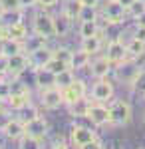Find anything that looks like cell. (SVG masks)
I'll return each mask as SVG.
<instances>
[{"instance_id": "3", "label": "cell", "mask_w": 145, "mask_h": 149, "mask_svg": "<svg viewBox=\"0 0 145 149\" xmlns=\"http://www.w3.org/2000/svg\"><path fill=\"white\" fill-rule=\"evenodd\" d=\"M32 30L36 34L44 36V38H54L56 36V28H54V16L46 14V12H40L36 14L32 20Z\"/></svg>"}, {"instance_id": "31", "label": "cell", "mask_w": 145, "mask_h": 149, "mask_svg": "<svg viewBox=\"0 0 145 149\" xmlns=\"http://www.w3.org/2000/svg\"><path fill=\"white\" fill-rule=\"evenodd\" d=\"M40 141H42V139L32 137V135H24V137L20 139L18 149H42V143H40Z\"/></svg>"}, {"instance_id": "11", "label": "cell", "mask_w": 145, "mask_h": 149, "mask_svg": "<svg viewBox=\"0 0 145 149\" xmlns=\"http://www.w3.org/2000/svg\"><path fill=\"white\" fill-rule=\"evenodd\" d=\"M30 66V60H28V54L26 52H20V54H14L8 60V74H12V78H18L22 72H26Z\"/></svg>"}, {"instance_id": "36", "label": "cell", "mask_w": 145, "mask_h": 149, "mask_svg": "<svg viewBox=\"0 0 145 149\" xmlns=\"http://www.w3.org/2000/svg\"><path fill=\"white\" fill-rule=\"evenodd\" d=\"M8 97H10V81L2 80L0 76V102H6Z\"/></svg>"}, {"instance_id": "8", "label": "cell", "mask_w": 145, "mask_h": 149, "mask_svg": "<svg viewBox=\"0 0 145 149\" xmlns=\"http://www.w3.org/2000/svg\"><path fill=\"white\" fill-rule=\"evenodd\" d=\"M86 92H88V88H86V84L82 80H74L68 88L62 90V97H64V103L70 105V103H74L76 100L79 97H86Z\"/></svg>"}, {"instance_id": "17", "label": "cell", "mask_w": 145, "mask_h": 149, "mask_svg": "<svg viewBox=\"0 0 145 149\" xmlns=\"http://www.w3.org/2000/svg\"><path fill=\"white\" fill-rule=\"evenodd\" d=\"M30 103V92H22V93H10V97L6 100V105L14 109V111H20L26 105Z\"/></svg>"}, {"instance_id": "29", "label": "cell", "mask_w": 145, "mask_h": 149, "mask_svg": "<svg viewBox=\"0 0 145 149\" xmlns=\"http://www.w3.org/2000/svg\"><path fill=\"white\" fill-rule=\"evenodd\" d=\"M22 16H24L22 8H16V10H4V14H2V20H4V24H6V26H10V24L22 22Z\"/></svg>"}, {"instance_id": "47", "label": "cell", "mask_w": 145, "mask_h": 149, "mask_svg": "<svg viewBox=\"0 0 145 149\" xmlns=\"http://www.w3.org/2000/svg\"><path fill=\"white\" fill-rule=\"evenodd\" d=\"M54 149H68V145L62 141V143H58V145H54Z\"/></svg>"}, {"instance_id": "7", "label": "cell", "mask_w": 145, "mask_h": 149, "mask_svg": "<svg viewBox=\"0 0 145 149\" xmlns=\"http://www.w3.org/2000/svg\"><path fill=\"white\" fill-rule=\"evenodd\" d=\"M40 103L44 105L46 109H58L62 103H64V97H62V90L52 86V88H44L42 93H40Z\"/></svg>"}, {"instance_id": "48", "label": "cell", "mask_w": 145, "mask_h": 149, "mask_svg": "<svg viewBox=\"0 0 145 149\" xmlns=\"http://www.w3.org/2000/svg\"><path fill=\"white\" fill-rule=\"evenodd\" d=\"M4 14V6H2V2H0V16Z\"/></svg>"}, {"instance_id": "44", "label": "cell", "mask_w": 145, "mask_h": 149, "mask_svg": "<svg viewBox=\"0 0 145 149\" xmlns=\"http://www.w3.org/2000/svg\"><path fill=\"white\" fill-rule=\"evenodd\" d=\"M20 4H22V8H30V6L38 4V0H20Z\"/></svg>"}, {"instance_id": "9", "label": "cell", "mask_w": 145, "mask_h": 149, "mask_svg": "<svg viewBox=\"0 0 145 149\" xmlns=\"http://www.w3.org/2000/svg\"><path fill=\"white\" fill-rule=\"evenodd\" d=\"M105 58L115 66V64H119V62H123V60H127L129 54H127V48H125V44H123L121 40H112V42L107 44Z\"/></svg>"}, {"instance_id": "40", "label": "cell", "mask_w": 145, "mask_h": 149, "mask_svg": "<svg viewBox=\"0 0 145 149\" xmlns=\"http://www.w3.org/2000/svg\"><path fill=\"white\" fill-rule=\"evenodd\" d=\"M79 149H103V145H101L98 139H93V141H89V143H86L84 147H79Z\"/></svg>"}, {"instance_id": "33", "label": "cell", "mask_w": 145, "mask_h": 149, "mask_svg": "<svg viewBox=\"0 0 145 149\" xmlns=\"http://www.w3.org/2000/svg\"><path fill=\"white\" fill-rule=\"evenodd\" d=\"M72 50H68V48H58V50H54V58L56 60H60V62H64L66 66H70L72 64Z\"/></svg>"}, {"instance_id": "45", "label": "cell", "mask_w": 145, "mask_h": 149, "mask_svg": "<svg viewBox=\"0 0 145 149\" xmlns=\"http://www.w3.org/2000/svg\"><path fill=\"white\" fill-rule=\"evenodd\" d=\"M117 2H119V4H123V6H125V10H127V6H131L135 0H117Z\"/></svg>"}, {"instance_id": "6", "label": "cell", "mask_w": 145, "mask_h": 149, "mask_svg": "<svg viewBox=\"0 0 145 149\" xmlns=\"http://www.w3.org/2000/svg\"><path fill=\"white\" fill-rule=\"evenodd\" d=\"M91 97H93V102H109L113 97V84L107 78H100L91 88Z\"/></svg>"}, {"instance_id": "30", "label": "cell", "mask_w": 145, "mask_h": 149, "mask_svg": "<svg viewBox=\"0 0 145 149\" xmlns=\"http://www.w3.org/2000/svg\"><path fill=\"white\" fill-rule=\"evenodd\" d=\"M98 16H100L98 8H93V6H82L78 20L79 22H89V20H98Z\"/></svg>"}, {"instance_id": "49", "label": "cell", "mask_w": 145, "mask_h": 149, "mask_svg": "<svg viewBox=\"0 0 145 149\" xmlns=\"http://www.w3.org/2000/svg\"><path fill=\"white\" fill-rule=\"evenodd\" d=\"M0 149H2V145H0Z\"/></svg>"}, {"instance_id": "28", "label": "cell", "mask_w": 145, "mask_h": 149, "mask_svg": "<svg viewBox=\"0 0 145 149\" xmlns=\"http://www.w3.org/2000/svg\"><path fill=\"white\" fill-rule=\"evenodd\" d=\"M98 34H100V28H98V22L96 20L79 24V36L82 38H89V36H98Z\"/></svg>"}, {"instance_id": "24", "label": "cell", "mask_w": 145, "mask_h": 149, "mask_svg": "<svg viewBox=\"0 0 145 149\" xmlns=\"http://www.w3.org/2000/svg\"><path fill=\"white\" fill-rule=\"evenodd\" d=\"M125 48H127V54H129V58H139V56H145V42H141V40H137V38H131L127 44H125Z\"/></svg>"}, {"instance_id": "38", "label": "cell", "mask_w": 145, "mask_h": 149, "mask_svg": "<svg viewBox=\"0 0 145 149\" xmlns=\"http://www.w3.org/2000/svg\"><path fill=\"white\" fill-rule=\"evenodd\" d=\"M0 2H2L4 10H16V8H22L20 0H0Z\"/></svg>"}, {"instance_id": "14", "label": "cell", "mask_w": 145, "mask_h": 149, "mask_svg": "<svg viewBox=\"0 0 145 149\" xmlns=\"http://www.w3.org/2000/svg\"><path fill=\"white\" fill-rule=\"evenodd\" d=\"M46 133H48V121L44 117H34L30 121H26V135H32V137L44 139Z\"/></svg>"}, {"instance_id": "20", "label": "cell", "mask_w": 145, "mask_h": 149, "mask_svg": "<svg viewBox=\"0 0 145 149\" xmlns=\"http://www.w3.org/2000/svg\"><path fill=\"white\" fill-rule=\"evenodd\" d=\"M103 46L101 40V32L98 36H89V38H82V50H86L88 54H98Z\"/></svg>"}, {"instance_id": "5", "label": "cell", "mask_w": 145, "mask_h": 149, "mask_svg": "<svg viewBox=\"0 0 145 149\" xmlns=\"http://www.w3.org/2000/svg\"><path fill=\"white\" fill-rule=\"evenodd\" d=\"M127 16V12H125V6L119 4L117 0H107L105 4H103V18L107 20L109 24H119L123 22V18Z\"/></svg>"}, {"instance_id": "18", "label": "cell", "mask_w": 145, "mask_h": 149, "mask_svg": "<svg viewBox=\"0 0 145 149\" xmlns=\"http://www.w3.org/2000/svg\"><path fill=\"white\" fill-rule=\"evenodd\" d=\"M36 84L44 90V88H52L56 86V74L50 72L48 68H38L36 70Z\"/></svg>"}, {"instance_id": "51", "label": "cell", "mask_w": 145, "mask_h": 149, "mask_svg": "<svg viewBox=\"0 0 145 149\" xmlns=\"http://www.w3.org/2000/svg\"><path fill=\"white\" fill-rule=\"evenodd\" d=\"M143 95H145V93H143Z\"/></svg>"}, {"instance_id": "13", "label": "cell", "mask_w": 145, "mask_h": 149, "mask_svg": "<svg viewBox=\"0 0 145 149\" xmlns=\"http://www.w3.org/2000/svg\"><path fill=\"white\" fill-rule=\"evenodd\" d=\"M96 139V131L93 129H89V127H84V125H76L72 129V141H74V145L76 147H84L86 143L89 141H93Z\"/></svg>"}, {"instance_id": "25", "label": "cell", "mask_w": 145, "mask_h": 149, "mask_svg": "<svg viewBox=\"0 0 145 149\" xmlns=\"http://www.w3.org/2000/svg\"><path fill=\"white\" fill-rule=\"evenodd\" d=\"M6 30H8V38H12V40H20V42H24L26 36H28V30H26L24 22L10 24V26H6Z\"/></svg>"}, {"instance_id": "39", "label": "cell", "mask_w": 145, "mask_h": 149, "mask_svg": "<svg viewBox=\"0 0 145 149\" xmlns=\"http://www.w3.org/2000/svg\"><path fill=\"white\" fill-rule=\"evenodd\" d=\"M8 60H10V58H8V56H4V54L0 52V76L8 74Z\"/></svg>"}, {"instance_id": "19", "label": "cell", "mask_w": 145, "mask_h": 149, "mask_svg": "<svg viewBox=\"0 0 145 149\" xmlns=\"http://www.w3.org/2000/svg\"><path fill=\"white\" fill-rule=\"evenodd\" d=\"M0 52H2L4 56H8V58L14 56V54H20V52H24V42L8 38V40L0 42Z\"/></svg>"}, {"instance_id": "27", "label": "cell", "mask_w": 145, "mask_h": 149, "mask_svg": "<svg viewBox=\"0 0 145 149\" xmlns=\"http://www.w3.org/2000/svg\"><path fill=\"white\" fill-rule=\"evenodd\" d=\"M82 6H84V4H82L79 0H68L66 4H64V10H62V12H64V14H68L72 20H78Z\"/></svg>"}, {"instance_id": "21", "label": "cell", "mask_w": 145, "mask_h": 149, "mask_svg": "<svg viewBox=\"0 0 145 149\" xmlns=\"http://www.w3.org/2000/svg\"><path fill=\"white\" fill-rule=\"evenodd\" d=\"M89 62H91V54H88L86 50H78V52L72 54V64H70V68L72 70H84Z\"/></svg>"}, {"instance_id": "46", "label": "cell", "mask_w": 145, "mask_h": 149, "mask_svg": "<svg viewBox=\"0 0 145 149\" xmlns=\"http://www.w3.org/2000/svg\"><path fill=\"white\" fill-rule=\"evenodd\" d=\"M137 24H139V26H145V12L139 16V18H137Z\"/></svg>"}, {"instance_id": "37", "label": "cell", "mask_w": 145, "mask_h": 149, "mask_svg": "<svg viewBox=\"0 0 145 149\" xmlns=\"http://www.w3.org/2000/svg\"><path fill=\"white\" fill-rule=\"evenodd\" d=\"M20 111H24V117H22V121L24 123H26V121H30V119H34V117H38V109H36V107H32V105H30V103H28V105H26V107H24V109H20Z\"/></svg>"}, {"instance_id": "42", "label": "cell", "mask_w": 145, "mask_h": 149, "mask_svg": "<svg viewBox=\"0 0 145 149\" xmlns=\"http://www.w3.org/2000/svg\"><path fill=\"white\" fill-rule=\"evenodd\" d=\"M56 4H58V0H38V6H42V8H52Z\"/></svg>"}, {"instance_id": "43", "label": "cell", "mask_w": 145, "mask_h": 149, "mask_svg": "<svg viewBox=\"0 0 145 149\" xmlns=\"http://www.w3.org/2000/svg\"><path fill=\"white\" fill-rule=\"evenodd\" d=\"M84 6H93V8H98L100 6V0H79Z\"/></svg>"}, {"instance_id": "1", "label": "cell", "mask_w": 145, "mask_h": 149, "mask_svg": "<svg viewBox=\"0 0 145 149\" xmlns=\"http://www.w3.org/2000/svg\"><path fill=\"white\" fill-rule=\"evenodd\" d=\"M109 109V125H127L131 121V107L123 100H113L107 105Z\"/></svg>"}, {"instance_id": "34", "label": "cell", "mask_w": 145, "mask_h": 149, "mask_svg": "<svg viewBox=\"0 0 145 149\" xmlns=\"http://www.w3.org/2000/svg\"><path fill=\"white\" fill-rule=\"evenodd\" d=\"M131 88H133L135 92H141V93H145V68H141L139 76H137V78H135V81L131 84Z\"/></svg>"}, {"instance_id": "16", "label": "cell", "mask_w": 145, "mask_h": 149, "mask_svg": "<svg viewBox=\"0 0 145 149\" xmlns=\"http://www.w3.org/2000/svg\"><path fill=\"white\" fill-rule=\"evenodd\" d=\"M72 18L68 16V14H58V16H54V28H56V36L58 38H64V36L70 34V30H72Z\"/></svg>"}, {"instance_id": "26", "label": "cell", "mask_w": 145, "mask_h": 149, "mask_svg": "<svg viewBox=\"0 0 145 149\" xmlns=\"http://www.w3.org/2000/svg\"><path fill=\"white\" fill-rule=\"evenodd\" d=\"M74 80H76V78H74V72H72V68L62 70L60 74H56V88L64 90V88H68V86H70Z\"/></svg>"}, {"instance_id": "35", "label": "cell", "mask_w": 145, "mask_h": 149, "mask_svg": "<svg viewBox=\"0 0 145 149\" xmlns=\"http://www.w3.org/2000/svg\"><path fill=\"white\" fill-rule=\"evenodd\" d=\"M46 68L50 70V72H54V74H60L62 70H66V68H70V66H66L64 62H60V60H56V58H52L48 64H46Z\"/></svg>"}, {"instance_id": "10", "label": "cell", "mask_w": 145, "mask_h": 149, "mask_svg": "<svg viewBox=\"0 0 145 149\" xmlns=\"http://www.w3.org/2000/svg\"><path fill=\"white\" fill-rule=\"evenodd\" d=\"M2 131H4V135L12 141H20V139L26 135V123H24L22 119H8L6 121V125L2 127Z\"/></svg>"}, {"instance_id": "12", "label": "cell", "mask_w": 145, "mask_h": 149, "mask_svg": "<svg viewBox=\"0 0 145 149\" xmlns=\"http://www.w3.org/2000/svg\"><path fill=\"white\" fill-rule=\"evenodd\" d=\"M54 58V50H50V48H38V50H34L28 54V60H30V66H34V70L38 68H46V64L50 62Z\"/></svg>"}, {"instance_id": "32", "label": "cell", "mask_w": 145, "mask_h": 149, "mask_svg": "<svg viewBox=\"0 0 145 149\" xmlns=\"http://www.w3.org/2000/svg\"><path fill=\"white\" fill-rule=\"evenodd\" d=\"M125 12H127V16H131V18L137 20V18L145 12V2H143V0H135L131 6H127V10H125Z\"/></svg>"}, {"instance_id": "15", "label": "cell", "mask_w": 145, "mask_h": 149, "mask_svg": "<svg viewBox=\"0 0 145 149\" xmlns=\"http://www.w3.org/2000/svg\"><path fill=\"white\" fill-rule=\"evenodd\" d=\"M112 70H113V64L105 56H101V58H98V60L91 62V76L98 78V80H100V78H107V76L112 74Z\"/></svg>"}, {"instance_id": "2", "label": "cell", "mask_w": 145, "mask_h": 149, "mask_svg": "<svg viewBox=\"0 0 145 149\" xmlns=\"http://www.w3.org/2000/svg\"><path fill=\"white\" fill-rule=\"evenodd\" d=\"M139 72H141V66L135 64L133 58L123 60V62H119V64H115V68H113L115 80L121 81V84H127V86H131V84L135 81V78L139 76Z\"/></svg>"}, {"instance_id": "50", "label": "cell", "mask_w": 145, "mask_h": 149, "mask_svg": "<svg viewBox=\"0 0 145 149\" xmlns=\"http://www.w3.org/2000/svg\"><path fill=\"white\" fill-rule=\"evenodd\" d=\"M143 2H145V0H143Z\"/></svg>"}, {"instance_id": "23", "label": "cell", "mask_w": 145, "mask_h": 149, "mask_svg": "<svg viewBox=\"0 0 145 149\" xmlns=\"http://www.w3.org/2000/svg\"><path fill=\"white\" fill-rule=\"evenodd\" d=\"M46 40H48V38L36 34V32H34V36H26V40H24V52L30 54V52H34V50L46 46Z\"/></svg>"}, {"instance_id": "22", "label": "cell", "mask_w": 145, "mask_h": 149, "mask_svg": "<svg viewBox=\"0 0 145 149\" xmlns=\"http://www.w3.org/2000/svg\"><path fill=\"white\" fill-rule=\"evenodd\" d=\"M89 105H91V102H89V100L79 97V100H76L74 103H70V113L76 115V117H86V115H88Z\"/></svg>"}, {"instance_id": "41", "label": "cell", "mask_w": 145, "mask_h": 149, "mask_svg": "<svg viewBox=\"0 0 145 149\" xmlns=\"http://www.w3.org/2000/svg\"><path fill=\"white\" fill-rule=\"evenodd\" d=\"M135 38L141 40V42H145V26H139V24H137V28H135Z\"/></svg>"}, {"instance_id": "4", "label": "cell", "mask_w": 145, "mask_h": 149, "mask_svg": "<svg viewBox=\"0 0 145 149\" xmlns=\"http://www.w3.org/2000/svg\"><path fill=\"white\" fill-rule=\"evenodd\" d=\"M86 117H88L96 127H101V125H105V123H109V109H107L105 103L93 102L91 105H89L88 115H86Z\"/></svg>"}]
</instances>
